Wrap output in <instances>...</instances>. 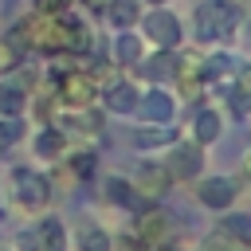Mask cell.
<instances>
[{
    "instance_id": "cell-1",
    "label": "cell",
    "mask_w": 251,
    "mask_h": 251,
    "mask_svg": "<svg viewBox=\"0 0 251 251\" xmlns=\"http://www.w3.org/2000/svg\"><path fill=\"white\" fill-rule=\"evenodd\" d=\"M235 24H239V12L227 0H208V4L196 8V35L200 39H216V35L231 31Z\"/></svg>"
},
{
    "instance_id": "cell-2",
    "label": "cell",
    "mask_w": 251,
    "mask_h": 251,
    "mask_svg": "<svg viewBox=\"0 0 251 251\" xmlns=\"http://www.w3.org/2000/svg\"><path fill=\"white\" fill-rule=\"evenodd\" d=\"M12 192H16V204L27 208V212H39L47 204V180L31 169H16L12 173Z\"/></svg>"
},
{
    "instance_id": "cell-3",
    "label": "cell",
    "mask_w": 251,
    "mask_h": 251,
    "mask_svg": "<svg viewBox=\"0 0 251 251\" xmlns=\"http://www.w3.org/2000/svg\"><path fill=\"white\" fill-rule=\"evenodd\" d=\"M94 94H98V82H94V75L90 71H67L63 78H59V98L67 102V106H90L94 102Z\"/></svg>"
},
{
    "instance_id": "cell-4",
    "label": "cell",
    "mask_w": 251,
    "mask_h": 251,
    "mask_svg": "<svg viewBox=\"0 0 251 251\" xmlns=\"http://www.w3.org/2000/svg\"><path fill=\"white\" fill-rule=\"evenodd\" d=\"M145 35H149L157 47H176V43H180V20H176L173 12H165V8H157V12L145 16Z\"/></svg>"
},
{
    "instance_id": "cell-5",
    "label": "cell",
    "mask_w": 251,
    "mask_h": 251,
    "mask_svg": "<svg viewBox=\"0 0 251 251\" xmlns=\"http://www.w3.org/2000/svg\"><path fill=\"white\" fill-rule=\"evenodd\" d=\"M196 196H200L204 208L220 212V208H227V204L235 200V180H227V176H208V180L196 188Z\"/></svg>"
},
{
    "instance_id": "cell-6",
    "label": "cell",
    "mask_w": 251,
    "mask_h": 251,
    "mask_svg": "<svg viewBox=\"0 0 251 251\" xmlns=\"http://www.w3.org/2000/svg\"><path fill=\"white\" fill-rule=\"evenodd\" d=\"M200 165H204V157H200V149H196V145H176L165 169H169V176H173V180H188V176H196V173H200Z\"/></svg>"
},
{
    "instance_id": "cell-7",
    "label": "cell",
    "mask_w": 251,
    "mask_h": 251,
    "mask_svg": "<svg viewBox=\"0 0 251 251\" xmlns=\"http://www.w3.org/2000/svg\"><path fill=\"white\" fill-rule=\"evenodd\" d=\"M145 247H157L165 235H169V216L165 212H157V208H149V212H141L137 216V231H133Z\"/></svg>"
},
{
    "instance_id": "cell-8",
    "label": "cell",
    "mask_w": 251,
    "mask_h": 251,
    "mask_svg": "<svg viewBox=\"0 0 251 251\" xmlns=\"http://www.w3.org/2000/svg\"><path fill=\"white\" fill-rule=\"evenodd\" d=\"M173 75H176V86H180V90L192 98V94L200 90V82H204V63H200L196 55H184V59H176Z\"/></svg>"
},
{
    "instance_id": "cell-9",
    "label": "cell",
    "mask_w": 251,
    "mask_h": 251,
    "mask_svg": "<svg viewBox=\"0 0 251 251\" xmlns=\"http://www.w3.org/2000/svg\"><path fill=\"white\" fill-rule=\"evenodd\" d=\"M133 184H137V192H145V196H161V192L173 184V176H169L165 165H141Z\"/></svg>"
},
{
    "instance_id": "cell-10",
    "label": "cell",
    "mask_w": 251,
    "mask_h": 251,
    "mask_svg": "<svg viewBox=\"0 0 251 251\" xmlns=\"http://www.w3.org/2000/svg\"><path fill=\"white\" fill-rule=\"evenodd\" d=\"M137 110L145 122H169L173 118V98L161 94V90H149L145 98H137Z\"/></svg>"
},
{
    "instance_id": "cell-11",
    "label": "cell",
    "mask_w": 251,
    "mask_h": 251,
    "mask_svg": "<svg viewBox=\"0 0 251 251\" xmlns=\"http://www.w3.org/2000/svg\"><path fill=\"white\" fill-rule=\"evenodd\" d=\"M106 16H110V24H114L118 31H129V27L137 24L141 8H137V0H110V4H106Z\"/></svg>"
},
{
    "instance_id": "cell-12",
    "label": "cell",
    "mask_w": 251,
    "mask_h": 251,
    "mask_svg": "<svg viewBox=\"0 0 251 251\" xmlns=\"http://www.w3.org/2000/svg\"><path fill=\"white\" fill-rule=\"evenodd\" d=\"M106 106H110L114 114H133V110H137V90H133L129 82H114V86L106 90Z\"/></svg>"
},
{
    "instance_id": "cell-13",
    "label": "cell",
    "mask_w": 251,
    "mask_h": 251,
    "mask_svg": "<svg viewBox=\"0 0 251 251\" xmlns=\"http://www.w3.org/2000/svg\"><path fill=\"white\" fill-rule=\"evenodd\" d=\"M63 149H67V137H63L55 126H47V129L35 137V153H39V157H47V161H59V157H63Z\"/></svg>"
},
{
    "instance_id": "cell-14",
    "label": "cell",
    "mask_w": 251,
    "mask_h": 251,
    "mask_svg": "<svg viewBox=\"0 0 251 251\" xmlns=\"http://www.w3.org/2000/svg\"><path fill=\"white\" fill-rule=\"evenodd\" d=\"M39 251H63L67 247V235H63V224L55 220V216H47L43 224H39Z\"/></svg>"
},
{
    "instance_id": "cell-15",
    "label": "cell",
    "mask_w": 251,
    "mask_h": 251,
    "mask_svg": "<svg viewBox=\"0 0 251 251\" xmlns=\"http://www.w3.org/2000/svg\"><path fill=\"white\" fill-rule=\"evenodd\" d=\"M220 137V114L216 110H200L196 114V141L200 145H212Z\"/></svg>"
},
{
    "instance_id": "cell-16",
    "label": "cell",
    "mask_w": 251,
    "mask_h": 251,
    "mask_svg": "<svg viewBox=\"0 0 251 251\" xmlns=\"http://www.w3.org/2000/svg\"><path fill=\"white\" fill-rule=\"evenodd\" d=\"M24 110V90L16 82H4L0 86V118H20Z\"/></svg>"
},
{
    "instance_id": "cell-17",
    "label": "cell",
    "mask_w": 251,
    "mask_h": 251,
    "mask_svg": "<svg viewBox=\"0 0 251 251\" xmlns=\"http://www.w3.org/2000/svg\"><path fill=\"white\" fill-rule=\"evenodd\" d=\"M106 196H110L114 204H126V208L137 204V188H133L129 180H122V176H110V180H106Z\"/></svg>"
},
{
    "instance_id": "cell-18",
    "label": "cell",
    "mask_w": 251,
    "mask_h": 251,
    "mask_svg": "<svg viewBox=\"0 0 251 251\" xmlns=\"http://www.w3.org/2000/svg\"><path fill=\"white\" fill-rule=\"evenodd\" d=\"M114 51H118V63H137V59H141V43H137L133 31H122Z\"/></svg>"
},
{
    "instance_id": "cell-19",
    "label": "cell",
    "mask_w": 251,
    "mask_h": 251,
    "mask_svg": "<svg viewBox=\"0 0 251 251\" xmlns=\"http://www.w3.org/2000/svg\"><path fill=\"white\" fill-rule=\"evenodd\" d=\"M78 251H110V235L102 227H86L78 235Z\"/></svg>"
},
{
    "instance_id": "cell-20",
    "label": "cell",
    "mask_w": 251,
    "mask_h": 251,
    "mask_svg": "<svg viewBox=\"0 0 251 251\" xmlns=\"http://www.w3.org/2000/svg\"><path fill=\"white\" fill-rule=\"evenodd\" d=\"M224 231L235 235L239 243H251V216H227L224 220Z\"/></svg>"
},
{
    "instance_id": "cell-21",
    "label": "cell",
    "mask_w": 251,
    "mask_h": 251,
    "mask_svg": "<svg viewBox=\"0 0 251 251\" xmlns=\"http://www.w3.org/2000/svg\"><path fill=\"white\" fill-rule=\"evenodd\" d=\"M20 137H24V126H20V118H0V149H12Z\"/></svg>"
},
{
    "instance_id": "cell-22",
    "label": "cell",
    "mask_w": 251,
    "mask_h": 251,
    "mask_svg": "<svg viewBox=\"0 0 251 251\" xmlns=\"http://www.w3.org/2000/svg\"><path fill=\"white\" fill-rule=\"evenodd\" d=\"M16 55H20V43H16L12 35H8V39H0V71H4V67H12V63H16Z\"/></svg>"
},
{
    "instance_id": "cell-23",
    "label": "cell",
    "mask_w": 251,
    "mask_h": 251,
    "mask_svg": "<svg viewBox=\"0 0 251 251\" xmlns=\"http://www.w3.org/2000/svg\"><path fill=\"white\" fill-rule=\"evenodd\" d=\"M169 137H173V129H141L137 133V145H161Z\"/></svg>"
},
{
    "instance_id": "cell-24",
    "label": "cell",
    "mask_w": 251,
    "mask_h": 251,
    "mask_svg": "<svg viewBox=\"0 0 251 251\" xmlns=\"http://www.w3.org/2000/svg\"><path fill=\"white\" fill-rule=\"evenodd\" d=\"M71 169H75V176H90L94 157H90V153H78V157H71Z\"/></svg>"
},
{
    "instance_id": "cell-25",
    "label": "cell",
    "mask_w": 251,
    "mask_h": 251,
    "mask_svg": "<svg viewBox=\"0 0 251 251\" xmlns=\"http://www.w3.org/2000/svg\"><path fill=\"white\" fill-rule=\"evenodd\" d=\"M118 251H145V243H141L137 235H129V239H122V243H118Z\"/></svg>"
},
{
    "instance_id": "cell-26",
    "label": "cell",
    "mask_w": 251,
    "mask_h": 251,
    "mask_svg": "<svg viewBox=\"0 0 251 251\" xmlns=\"http://www.w3.org/2000/svg\"><path fill=\"white\" fill-rule=\"evenodd\" d=\"M239 90H243V94H251V67H247V71H239Z\"/></svg>"
},
{
    "instance_id": "cell-27",
    "label": "cell",
    "mask_w": 251,
    "mask_h": 251,
    "mask_svg": "<svg viewBox=\"0 0 251 251\" xmlns=\"http://www.w3.org/2000/svg\"><path fill=\"white\" fill-rule=\"evenodd\" d=\"M39 4H43V8H47V12H55V8H59V4H63V0H39Z\"/></svg>"
},
{
    "instance_id": "cell-28",
    "label": "cell",
    "mask_w": 251,
    "mask_h": 251,
    "mask_svg": "<svg viewBox=\"0 0 251 251\" xmlns=\"http://www.w3.org/2000/svg\"><path fill=\"white\" fill-rule=\"evenodd\" d=\"M110 0H86V8H106Z\"/></svg>"
},
{
    "instance_id": "cell-29",
    "label": "cell",
    "mask_w": 251,
    "mask_h": 251,
    "mask_svg": "<svg viewBox=\"0 0 251 251\" xmlns=\"http://www.w3.org/2000/svg\"><path fill=\"white\" fill-rule=\"evenodd\" d=\"M0 251H16V247H12V243H0Z\"/></svg>"
},
{
    "instance_id": "cell-30",
    "label": "cell",
    "mask_w": 251,
    "mask_h": 251,
    "mask_svg": "<svg viewBox=\"0 0 251 251\" xmlns=\"http://www.w3.org/2000/svg\"><path fill=\"white\" fill-rule=\"evenodd\" d=\"M153 4H157V0H153Z\"/></svg>"
},
{
    "instance_id": "cell-31",
    "label": "cell",
    "mask_w": 251,
    "mask_h": 251,
    "mask_svg": "<svg viewBox=\"0 0 251 251\" xmlns=\"http://www.w3.org/2000/svg\"><path fill=\"white\" fill-rule=\"evenodd\" d=\"M247 247H251V243H247Z\"/></svg>"
}]
</instances>
